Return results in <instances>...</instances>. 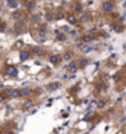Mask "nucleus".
<instances>
[{"label": "nucleus", "mask_w": 126, "mask_h": 134, "mask_svg": "<svg viewBox=\"0 0 126 134\" xmlns=\"http://www.w3.org/2000/svg\"><path fill=\"white\" fill-rule=\"evenodd\" d=\"M47 31H48V26H47L46 24H41V25L38 26V36H41L42 39L46 37Z\"/></svg>", "instance_id": "obj_1"}, {"label": "nucleus", "mask_w": 126, "mask_h": 134, "mask_svg": "<svg viewBox=\"0 0 126 134\" xmlns=\"http://www.w3.org/2000/svg\"><path fill=\"white\" fill-rule=\"evenodd\" d=\"M32 52L36 55V56H43L46 54V51L41 47V46H34L32 47Z\"/></svg>", "instance_id": "obj_2"}, {"label": "nucleus", "mask_w": 126, "mask_h": 134, "mask_svg": "<svg viewBox=\"0 0 126 134\" xmlns=\"http://www.w3.org/2000/svg\"><path fill=\"white\" fill-rule=\"evenodd\" d=\"M6 73H8L9 76L15 77V76H18V68H16L15 66H8V67H6Z\"/></svg>", "instance_id": "obj_3"}, {"label": "nucleus", "mask_w": 126, "mask_h": 134, "mask_svg": "<svg viewBox=\"0 0 126 134\" xmlns=\"http://www.w3.org/2000/svg\"><path fill=\"white\" fill-rule=\"evenodd\" d=\"M112 9H114V4H112L111 1H104V3H103V10H104V11L109 13V11H111Z\"/></svg>", "instance_id": "obj_4"}, {"label": "nucleus", "mask_w": 126, "mask_h": 134, "mask_svg": "<svg viewBox=\"0 0 126 134\" xmlns=\"http://www.w3.org/2000/svg\"><path fill=\"white\" fill-rule=\"evenodd\" d=\"M25 25H26V21H25V20H18V21L15 23V29L18 30V32H20L21 30H24Z\"/></svg>", "instance_id": "obj_5"}, {"label": "nucleus", "mask_w": 126, "mask_h": 134, "mask_svg": "<svg viewBox=\"0 0 126 134\" xmlns=\"http://www.w3.org/2000/svg\"><path fill=\"white\" fill-rule=\"evenodd\" d=\"M48 60H50V62H51V63L57 65V63H59V62H61V56H59V55H50Z\"/></svg>", "instance_id": "obj_6"}, {"label": "nucleus", "mask_w": 126, "mask_h": 134, "mask_svg": "<svg viewBox=\"0 0 126 134\" xmlns=\"http://www.w3.org/2000/svg\"><path fill=\"white\" fill-rule=\"evenodd\" d=\"M6 93H8L10 97H13V98H16V97H21V92H20V89H9Z\"/></svg>", "instance_id": "obj_7"}, {"label": "nucleus", "mask_w": 126, "mask_h": 134, "mask_svg": "<svg viewBox=\"0 0 126 134\" xmlns=\"http://www.w3.org/2000/svg\"><path fill=\"white\" fill-rule=\"evenodd\" d=\"M93 40H95V35H93V34H88V35H84L82 37V41L83 42H90Z\"/></svg>", "instance_id": "obj_8"}, {"label": "nucleus", "mask_w": 126, "mask_h": 134, "mask_svg": "<svg viewBox=\"0 0 126 134\" xmlns=\"http://www.w3.org/2000/svg\"><path fill=\"white\" fill-rule=\"evenodd\" d=\"M68 71H69L71 73H75V72H77V62H75V61H72V62L69 63Z\"/></svg>", "instance_id": "obj_9"}, {"label": "nucleus", "mask_w": 126, "mask_h": 134, "mask_svg": "<svg viewBox=\"0 0 126 134\" xmlns=\"http://www.w3.org/2000/svg\"><path fill=\"white\" fill-rule=\"evenodd\" d=\"M8 6L11 8V9H16L19 6V1H16V0H8Z\"/></svg>", "instance_id": "obj_10"}, {"label": "nucleus", "mask_w": 126, "mask_h": 134, "mask_svg": "<svg viewBox=\"0 0 126 134\" xmlns=\"http://www.w3.org/2000/svg\"><path fill=\"white\" fill-rule=\"evenodd\" d=\"M25 6L27 10H32L36 8V3L35 1H31V0H29V1H25Z\"/></svg>", "instance_id": "obj_11"}, {"label": "nucleus", "mask_w": 126, "mask_h": 134, "mask_svg": "<svg viewBox=\"0 0 126 134\" xmlns=\"http://www.w3.org/2000/svg\"><path fill=\"white\" fill-rule=\"evenodd\" d=\"M67 20L69 24H77V16L74 14H68L67 15Z\"/></svg>", "instance_id": "obj_12"}, {"label": "nucleus", "mask_w": 126, "mask_h": 134, "mask_svg": "<svg viewBox=\"0 0 126 134\" xmlns=\"http://www.w3.org/2000/svg\"><path fill=\"white\" fill-rule=\"evenodd\" d=\"M29 57H30V52H29V51H21V52H20V60H21L22 62L26 61Z\"/></svg>", "instance_id": "obj_13"}, {"label": "nucleus", "mask_w": 126, "mask_h": 134, "mask_svg": "<svg viewBox=\"0 0 126 134\" xmlns=\"http://www.w3.org/2000/svg\"><path fill=\"white\" fill-rule=\"evenodd\" d=\"M59 86H61V84H59L58 82H51V83L48 84V89H50V91H56V89L59 88Z\"/></svg>", "instance_id": "obj_14"}, {"label": "nucleus", "mask_w": 126, "mask_h": 134, "mask_svg": "<svg viewBox=\"0 0 126 134\" xmlns=\"http://www.w3.org/2000/svg\"><path fill=\"white\" fill-rule=\"evenodd\" d=\"M96 88H98L99 91H106V89H108V83H105V82H99V83L96 84Z\"/></svg>", "instance_id": "obj_15"}, {"label": "nucleus", "mask_w": 126, "mask_h": 134, "mask_svg": "<svg viewBox=\"0 0 126 134\" xmlns=\"http://www.w3.org/2000/svg\"><path fill=\"white\" fill-rule=\"evenodd\" d=\"M112 30H114L115 32H122L124 27H122L121 25H119V24H114V25H112Z\"/></svg>", "instance_id": "obj_16"}, {"label": "nucleus", "mask_w": 126, "mask_h": 134, "mask_svg": "<svg viewBox=\"0 0 126 134\" xmlns=\"http://www.w3.org/2000/svg\"><path fill=\"white\" fill-rule=\"evenodd\" d=\"M74 11L75 13H82L83 11V6H82L80 3H75L74 4Z\"/></svg>", "instance_id": "obj_17"}, {"label": "nucleus", "mask_w": 126, "mask_h": 134, "mask_svg": "<svg viewBox=\"0 0 126 134\" xmlns=\"http://www.w3.org/2000/svg\"><path fill=\"white\" fill-rule=\"evenodd\" d=\"M90 20V16L88 15V14H83L80 18H79V21L80 23H87V21H89Z\"/></svg>", "instance_id": "obj_18"}, {"label": "nucleus", "mask_w": 126, "mask_h": 134, "mask_svg": "<svg viewBox=\"0 0 126 134\" xmlns=\"http://www.w3.org/2000/svg\"><path fill=\"white\" fill-rule=\"evenodd\" d=\"M93 49H94L93 46H88V45H84V46H82V51H83L84 54H88V52H90Z\"/></svg>", "instance_id": "obj_19"}, {"label": "nucleus", "mask_w": 126, "mask_h": 134, "mask_svg": "<svg viewBox=\"0 0 126 134\" xmlns=\"http://www.w3.org/2000/svg\"><path fill=\"white\" fill-rule=\"evenodd\" d=\"M72 56H73V54H72V52H69V51H67V52H64L63 58H64L66 61H69V60L72 58Z\"/></svg>", "instance_id": "obj_20"}, {"label": "nucleus", "mask_w": 126, "mask_h": 134, "mask_svg": "<svg viewBox=\"0 0 126 134\" xmlns=\"http://www.w3.org/2000/svg\"><path fill=\"white\" fill-rule=\"evenodd\" d=\"M32 104H34V102H32L31 99H29V101L24 102V108H25V109H27V108H31V107H32Z\"/></svg>", "instance_id": "obj_21"}, {"label": "nucleus", "mask_w": 126, "mask_h": 134, "mask_svg": "<svg viewBox=\"0 0 126 134\" xmlns=\"http://www.w3.org/2000/svg\"><path fill=\"white\" fill-rule=\"evenodd\" d=\"M31 20H32L34 23H38V21L41 20V15H38V14H35V15H32V16H31Z\"/></svg>", "instance_id": "obj_22"}, {"label": "nucleus", "mask_w": 126, "mask_h": 134, "mask_svg": "<svg viewBox=\"0 0 126 134\" xmlns=\"http://www.w3.org/2000/svg\"><path fill=\"white\" fill-rule=\"evenodd\" d=\"M57 40L58 41H66L67 40V35L66 34H58L57 35Z\"/></svg>", "instance_id": "obj_23"}, {"label": "nucleus", "mask_w": 126, "mask_h": 134, "mask_svg": "<svg viewBox=\"0 0 126 134\" xmlns=\"http://www.w3.org/2000/svg\"><path fill=\"white\" fill-rule=\"evenodd\" d=\"M20 92H21V96H29V94L31 93V89H29V88H22V89H20Z\"/></svg>", "instance_id": "obj_24"}, {"label": "nucleus", "mask_w": 126, "mask_h": 134, "mask_svg": "<svg viewBox=\"0 0 126 134\" xmlns=\"http://www.w3.org/2000/svg\"><path fill=\"white\" fill-rule=\"evenodd\" d=\"M66 18V15L63 14V13H57L56 15H54V19L56 20H62V19H64Z\"/></svg>", "instance_id": "obj_25"}, {"label": "nucleus", "mask_w": 126, "mask_h": 134, "mask_svg": "<svg viewBox=\"0 0 126 134\" xmlns=\"http://www.w3.org/2000/svg\"><path fill=\"white\" fill-rule=\"evenodd\" d=\"M21 15H22V14H21V11H15V13L13 14V18H14L15 20H19V19L21 18Z\"/></svg>", "instance_id": "obj_26"}, {"label": "nucleus", "mask_w": 126, "mask_h": 134, "mask_svg": "<svg viewBox=\"0 0 126 134\" xmlns=\"http://www.w3.org/2000/svg\"><path fill=\"white\" fill-rule=\"evenodd\" d=\"M88 62H89V61H88L87 58H82L80 62H79V66H80V67H85V66L88 65Z\"/></svg>", "instance_id": "obj_27"}, {"label": "nucleus", "mask_w": 126, "mask_h": 134, "mask_svg": "<svg viewBox=\"0 0 126 134\" xmlns=\"http://www.w3.org/2000/svg\"><path fill=\"white\" fill-rule=\"evenodd\" d=\"M45 18H46V20H47V21H51V20H53V19H54V16H53V14H52V13H47Z\"/></svg>", "instance_id": "obj_28"}, {"label": "nucleus", "mask_w": 126, "mask_h": 134, "mask_svg": "<svg viewBox=\"0 0 126 134\" xmlns=\"http://www.w3.org/2000/svg\"><path fill=\"white\" fill-rule=\"evenodd\" d=\"M98 107L99 108H104L105 107V101H99L98 102Z\"/></svg>", "instance_id": "obj_29"}, {"label": "nucleus", "mask_w": 126, "mask_h": 134, "mask_svg": "<svg viewBox=\"0 0 126 134\" xmlns=\"http://www.w3.org/2000/svg\"><path fill=\"white\" fill-rule=\"evenodd\" d=\"M5 29H6V25L3 23L1 25H0V32H4V31H5Z\"/></svg>", "instance_id": "obj_30"}, {"label": "nucleus", "mask_w": 126, "mask_h": 134, "mask_svg": "<svg viewBox=\"0 0 126 134\" xmlns=\"http://www.w3.org/2000/svg\"><path fill=\"white\" fill-rule=\"evenodd\" d=\"M114 80H115L116 82H117V81H120V75H115V76H114Z\"/></svg>", "instance_id": "obj_31"}, {"label": "nucleus", "mask_w": 126, "mask_h": 134, "mask_svg": "<svg viewBox=\"0 0 126 134\" xmlns=\"http://www.w3.org/2000/svg\"><path fill=\"white\" fill-rule=\"evenodd\" d=\"M63 31H69V26H63Z\"/></svg>", "instance_id": "obj_32"}, {"label": "nucleus", "mask_w": 126, "mask_h": 134, "mask_svg": "<svg viewBox=\"0 0 126 134\" xmlns=\"http://www.w3.org/2000/svg\"><path fill=\"white\" fill-rule=\"evenodd\" d=\"M4 98H5V97H4L3 94H0V102H3V101H4Z\"/></svg>", "instance_id": "obj_33"}, {"label": "nucleus", "mask_w": 126, "mask_h": 134, "mask_svg": "<svg viewBox=\"0 0 126 134\" xmlns=\"http://www.w3.org/2000/svg\"><path fill=\"white\" fill-rule=\"evenodd\" d=\"M83 119H84V120H90V117H84Z\"/></svg>", "instance_id": "obj_34"}, {"label": "nucleus", "mask_w": 126, "mask_h": 134, "mask_svg": "<svg viewBox=\"0 0 126 134\" xmlns=\"http://www.w3.org/2000/svg\"><path fill=\"white\" fill-rule=\"evenodd\" d=\"M124 6H125V8H126V1H125V3H124Z\"/></svg>", "instance_id": "obj_35"}, {"label": "nucleus", "mask_w": 126, "mask_h": 134, "mask_svg": "<svg viewBox=\"0 0 126 134\" xmlns=\"http://www.w3.org/2000/svg\"><path fill=\"white\" fill-rule=\"evenodd\" d=\"M1 24H3V23H1V21H0V25H1Z\"/></svg>", "instance_id": "obj_36"}, {"label": "nucleus", "mask_w": 126, "mask_h": 134, "mask_svg": "<svg viewBox=\"0 0 126 134\" xmlns=\"http://www.w3.org/2000/svg\"><path fill=\"white\" fill-rule=\"evenodd\" d=\"M125 66H126V65H125Z\"/></svg>", "instance_id": "obj_37"}, {"label": "nucleus", "mask_w": 126, "mask_h": 134, "mask_svg": "<svg viewBox=\"0 0 126 134\" xmlns=\"http://www.w3.org/2000/svg\"><path fill=\"white\" fill-rule=\"evenodd\" d=\"M125 110H126V109H125Z\"/></svg>", "instance_id": "obj_38"}]
</instances>
